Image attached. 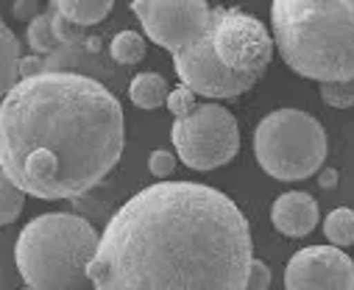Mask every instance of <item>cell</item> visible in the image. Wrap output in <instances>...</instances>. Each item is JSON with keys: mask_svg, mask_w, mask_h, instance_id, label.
<instances>
[{"mask_svg": "<svg viewBox=\"0 0 354 290\" xmlns=\"http://www.w3.org/2000/svg\"><path fill=\"white\" fill-rule=\"evenodd\" d=\"M251 229L226 192L198 181L142 187L98 235L95 290H245Z\"/></svg>", "mask_w": 354, "mask_h": 290, "instance_id": "6da1fadb", "label": "cell"}, {"mask_svg": "<svg viewBox=\"0 0 354 290\" xmlns=\"http://www.w3.org/2000/svg\"><path fill=\"white\" fill-rule=\"evenodd\" d=\"M123 143V107L90 75L39 73L0 101V170L23 196H84L120 162Z\"/></svg>", "mask_w": 354, "mask_h": 290, "instance_id": "7a4b0ae2", "label": "cell"}, {"mask_svg": "<svg viewBox=\"0 0 354 290\" xmlns=\"http://www.w3.org/2000/svg\"><path fill=\"white\" fill-rule=\"evenodd\" d=\"M271 20L293 73L318 84L354 81V0H274Z\"/></svg>", "mask_w": 354, "mask_h": 290, "instance_id": "3957f363", "label": "cell"}, {"mask_svg": "<svg viewBox=\"0 0 354 290\" xmlns=\"http://www.w3.org/2000/svg\"><path fill=\"white\" fill-rule=\"evenodd\" d=\"M95 248L98 232L90 221L48 212L26 224L15 246V262L28 290H84Z\"/></svg>", "mask_w": 354, "mask_h": 290, "instance_id": "277c9868", "label": "cell"}, {"mask_svg": "<svg viewBox=\"0 0 354 290\" xmlns=\"http://www.w3.org/2000/svg\"><path fill=\"white\" fill-rule=\"evenodd\" d=\"M259 167L279 181H301L321 170L326 159L324 126L301 109H277L254 132Z\"/></svg>", "mask_w": 354, "mask_h": 290, "instance_id": "5b68a950", "label": "cell"}, {"mask_svg": "<svg viewBox=\"0 0 354 290\" xmlns=\"http://www.w3.org/2000/svg\"><path fill=\"white\" fill-rule=\"evenodd\" d=\"M207 42L218 64L251 87L274 59V39L268 28L240 9H212Z\"/></svg>", "mask_w": 354, "mask_h": 290, "instance_id": "8992f818", "label": "cell"}, {"mask_svg": "<svg viewBox=\"0 0 354 290\" xmlns=\"http://www.w3.org/2000/svg\"><path fill=\"white\" fill-rule=\"evenodd\" d=\"M170 140L179 156L193 170H215L232 162L240 151V126L221 104H198L187 118L170 129Z\"/></svg>", "mask_w": 354, "mask_h": 290, "instance_id": "52a82bcc", "label": "cell"}, {"mask_svg": "<svg viewBox=\"0 0 354 290\" xmlns=\"http://www.w3.org/2000/svg\"><path fill=\"white\" fill-rule=\"evenodd\" d=\"M131 12L148 39L170 53L190 48L212 26V9L204 0H134Z\"/></svg>", "mask_w": 354, "mask_h": 290, "instance_id": "ba28073f", "label": "cell"}, {"mask_svg": "<svg viewBox=\"0 0 354 290\" xmlns=\"http://www.w3.org/2000/svg\"><path fill=\"white\" fill-rule=\"evenodd\" d=\"M285 290H354V262L335 246H307L290 257Z\"/></svg>", "mask_w": 354, "mask_h": 290, "instance_id": "9c48e42d", "label": "cell"}, {"mask_svg": "<svg viewBox=\"0 0 354 290\" xmlns=\"http://www.w3.org/2000/svg\"><path fill=\"white\" fill-rule=\"evenodd\" d=\"M173 67H176V75L182 78V87H187L196 98L204 95V98L223 101V98H237V95L251 89V84L234 78L229 70L218 64L207 42V34L190 48L173 53Z\"/></svg>", "mask_w": 354, "mask_h": 290, "instance_id": "30bf717a", "label": "cell"}, {"mask_svg": "<svg viewBox=\"0 0 354 290\" xmlns=\"http://www.w3.org/2000/svg\"><path fill=\"white\" fill-rule=\"evenodd\" d=\"M318 201L301 190L285 192L271 207V221L285 237H307L318 226Z\"/></svg>", "mask_w": 354, "mask_h": 290, "instance_id": "8fae6325", "label": "cell"}, {"mask_svg": "<svg viewBox=\"0 0 354 290\" xmlns=\"http://www.w3.org/2000/svg\"><path fill=\"white\" fill-rule=\"evenodd\" d=\"M112 9H115L112 0H53L50 3V12H56L73 28L95 26V23L106 20Z\"/></svg>", "mask_w": 354, "mask_h": 290, "instance_id": "7c38bea8", "label": "cell"}, {"mask_svg": "<svg viewBox=\"0 0 354 290\" xmlns=\"http://www.w3.org/2000/svg\"><path fill=\"white\" fill-rule=\"evenodd\" d=\"M167 81L162 73H140L129 84V98L140 109H159L167 101Z\"/></svg>", "mask_w": 354, "mask_h": 290, "instance_id": "4fadbf2b", "label": "cell"}, {"mask_svg": "<svg viewBox=\"0 0 354 290\" xmlns=\"http://www.w3.org/2000/svg\"><path fill=\"white\" fill-rule=\"evenodd\" d=\"M20 39L17 34L0 20V98L20 81Z\"/></svg>", "mask_w": 354, "mask_h": 290, "instance_id": "5bb4252c", "label": "cell"}, {"mask_svg": "<svg viewBox=\"0 0 354 290\" xmlns=\"http://www.w3.org/2000/svg\"><path fill=\"white\" fill-rule=\"evenodd\" d=\"M324 235L335 248L354 246V210L351 207H337L326 215L324 221Z\"/></svg>", "mask_w": 354, "mask_h": 290, "instance_id": "9a60e30c", "label": "cell"}, {"mask_svg": "<svg viewBox=\"0 0 354 290\" xmlns=\"http://www.w3.org/2000/svg\"><path fill=\"white\" fill-rule=\"evenodd\" d=\"M109 53L118 64H137L145 59V37L137 31H120L109 45Z\"/></svg>", "mask_w": 354, "mask_h": 290, "instance_id": "2e32d148", "label": "cell"}, {"mask_svg": "<svg viewBox=\"0 0 354 290\" xmlns=\"http://www.w3.org/2000/svg\"><path fill=\"white\" fill-rule=\"evenodd\" d=\"M23 204H26V196L9 181V176L0 170V226L15 224L23 212Z\"/></svg>", "mask_w": 354, "mask_h": 290, "instance_id": "e0dca14e", "label": "cell"}, {"mask_svg": "<svg viewBox=\"0 0 354 290\" xmlns=\"http://www.w3.org/2000/svg\"><path fill=\"white\" fill-rule=\"evenodd\" d=\"M321 98L335 109L354 107V81H329L321 84Z\"/></svg>", "mask_w": 354, "mask_h": 290, "instance_id": "ac0fdd59", "label": "cell"}, {"mask_svg": "<svg viewBox=\"0 0 354 290\" xmlns=\"http://www.w3.org/2000/svg\"><path fill=\"white\" fill-rule=\"evenodd\" d=\"M165 107L170 109V115L179 120V118H187L196 107H198V101H196V95L187 89V87H176V89H170L167 92V101H165Z\"/></svg>", "mask_w": 354, "mask_h": 290, "instance_id": "d6986e66", "label": "cell"}, {"mask_svg": "<svg viewBox=\"0 0 354 290\" xmlns=\"http://www.w3.org/2000/svg\"><path fill=\"white\" fill-rule=\"evenodd\" d=\"M271 287V268L262 260H251L248 276H245V290H268Z\"/></svg>", "mask_w": 354, "mask_h": 290, "instance_id": "ffe728a7", "label": "cell"}, {"mask_svg": "<svg viewBox=\"0 0 354 290\" xmlns=\"http://www.w3.org/2000/svg\"><path fill=\"white\" fill-rule=\"evenodd\" d=\"M148 170H151L156 179L167 181V179L173 176V170H176V156H173L170 151H153V154L148 156Z\"/></svg>", "mask_w": 354, "mask_h": 290, "instance_id": "44dd1931", "label": "cell"}, {"mask_svg": "<svg viewBox=\"0 0 354 290\" xmlns=\"http://www.w3.org/2000/svg\"><path fill=\"white\" fill-rule=\"evenodd\" d=\"M20 78H31V75H39L45 73V62L39 56H20Z\"/></svg>", "mask_w": 354, "mask_h": 290, "instance_id": "7402d4cb", "label": "cell"}, {"mask_svg": "<svg viewBox=\"0 0 354 290\" xmlns=\"http://www.w3.org/2000/svg\"><path fill=\"white\" fill-rule=\"evenodd\" d=\"M12 9H15V17L17 20H28V23L39 15V3H34V0H17Z\"/></svg>", "mask_w": 354, "mask_h": 290, "instance_id": "603a6c76", "label": "cell"}, {"mask_svg": "<svg viewBox=\"0 0 354 290\" xmlns=\"http://www.w3.org/2000/svg\"><path fill=\"white\" fill-rule=\"evenodd\" d=\"M318 184L321 187H335L337 184V173H335V167H326V170H318Z\"/></svg>", "mask_w": 354, "mask_h": 290, "instance_id": "cb8c5ba5", "label": "cell"}]
</instances>
